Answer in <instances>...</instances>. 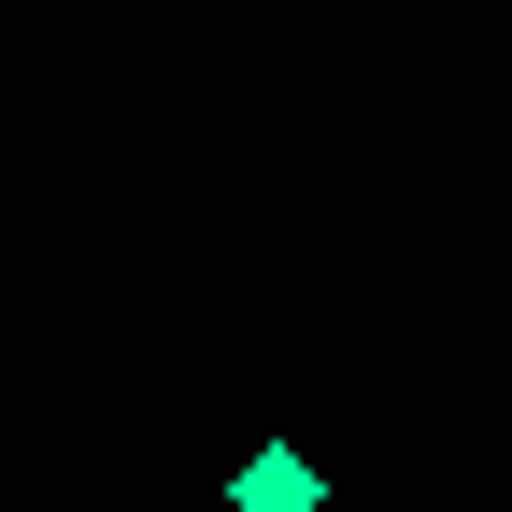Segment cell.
Listing matches in <instances>:
<instances>
[{
	"label": "cell",
	"instance_id": "cell-1",
	"mask_svg": "<svg viewBox=\"0 0 512 512\" xmlns=\"http://www.w3.org/2000/svg\"><path fill=\"white\" fill-rule=\"evenodd\" d=\"M228 512H328V456H299V441H256L228 470Z\"/></svg>",
	"mask_w": 512,
	"mask_h": 512
}]
</instances>
